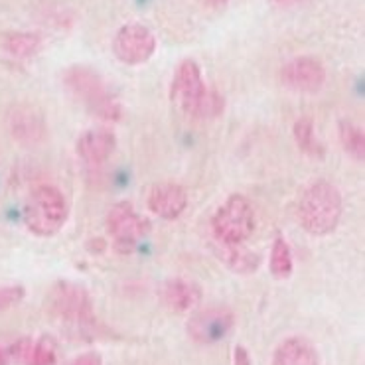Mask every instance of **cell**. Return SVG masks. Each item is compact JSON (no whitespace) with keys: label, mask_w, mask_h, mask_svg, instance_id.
Returning <instances> with one entry per match:
<instances>
[{"label":"cell","mask_w":365,"mask_h":365,"mask_svg":"<svg viewBox=\"0 0 365 365\" xmlns=\"http://www.w3.org/2000/svg\"><path fill=\"white\" fill-rule=\"evenodd\" d=\"M344 202L338 187L328 180H316L298 200V220L310 235H330L338 227Z\"/></svg>","instance_id":"cell-1"},{"label":"cell","mask_w":365,"mask_h":365,"mask_svg":"<svg viewBox=\"0 0 365 365\" xmlns=\"http://www.w3.org/2000/svg\"><path fill=\"white\" fill-rule=\"evenodd\" d=\"M63 83L86 109L103 120H119L123 115L119 99L110 93L101 76L86 66H73L66 71Z\"/></svg>","instance_id":"cell-2"},{"label":"cell","mask_w":365,"mask_h":365,"mask_svg":"<svg viewBox=\"0 0 365 365\" xmlns=\"http://www.w3.org/2000/svg\"><path fill=\"white\" fill-rule=\"evenodd\" d=\"M68 215V200L58 187L38 186L28 197L24 223L38 237H51L66 225Z\"/></svg>","instance_id":"cell-3"},{"label":"cell","mask_w":365,"mask_h":365,"mask_svg":"<svg viewBox=\"0 0 365 365\" xmlns=\"http://www.w3.org/2000/svg\"><path fill=\"white\" fill-rule=\"evenodd\" d=\"M212 230L220 243H245L255 231V210L251 202L241 194L230 195L213 213Z\"/></svg>","instance_id":"cell-4"},{"label":"cell","mask_w":365,"mask_h":365,"mask_svg":"<svg viewBox=\"0 0 365 365\" xmlns=\"http://www.w3.org/2000/svg\"><path fill=\"white\" fill-rule=\"evenodd\" d=\"M50 314L71 328H87L93 322V304L86 289L79 284L61 280L51 287L48 294Z\"/></svg>","instance_id":"cell-5"},{"label":"cell","mask_w":365,"mask_h":365,"mask_svg":"<svg viewBox=\"0 0 365 365\" xmlns=\"http://www.w3.org/2000/svg\"><path fill=\"white\" fill-rule=\"evenodd\" d=\"M113 51L120 63L140 66L146 63L156 51V36L150 28L138 22H130L120 28L113 40Z\"/></svg>","instance_id":"cell-6"},{"label":"cell","mask_w":365,"mask_h":365,"mask_svg":"<svg viewBox=\"0 0 365 365\" xmlns=\"http://www.w3.org/2000/svg\"><path fill=\"white\" fill-rule=\"evenodd\" d=\"M107 230L119 251H133L136 243L150 231V223L138 215L128 202H120L107 213Z\"/></svg>","instance_id":"cell-7"},{"label":"cell","mask_w":365,"mask_h":365,"mask_svg":"<svg viewBox=\"0 0 365 365\" xmlns=\"http://www.w3.org/2000/svg\"><path fill=\"white\" fill-rule=\"evenodd\" d=\"M205 91H207V86L204 83L200 66L194 60L180 61L176 73H174V79H172L170 101L182 113L194 117L195 109H197V105L202 101Z\"/></svg>","instance_id":"cell-8"},{"label":"cell","mask_w":365,"mask_h":365,"mask_svg":"<svg viewBox=\"0 0 365 365\" xmlns=\"http://www.w3.org/2000/svg\"><path fill=\"white\" fill-rule=\"evenodd\" d=\"M235 326V316L225 306H210L204 310H197L187 320V334L197 344H217L221 341L231 328Z\"/></svg>","instance_id":"cell-9"},{"label":"cell","mask_w":365,"mask_h":365,"mask_svg":"<svg viewBox=\"0 0 365 365\" xmlns=\"http://www.w3.org/2000/svg\"><path fill=\"white\" fill-rule=\"evenodd\" d=\"M280 81L298 93H318L326 83V69L312 56H300L280 69Z\"/></svg>","instance_id":"cell-10"},{"label":"cell","mask_w":365,"mask_h":365,"mask_svg":"<svg viewBox=\"0 0 365 365\" xmlns=\"http://www.w3.org/2000/svg\"><path fill=\"white\" fill-rule=\"evenodd\" d=\"M9 130L12 138L24 146H36L46 140L48 125L42 110L34 105H14L9 113Z\"/></svg>","instance_id":"cell-11"},{"label":"cell","mask_w":365,"mask_h":365,"mask_svg":"<svg viewBox=\"0 0 365 365\" xmlns=\"http://www.w3.org/2000/svg\"><path fill=\"white\" fill-rule=\"evenodd\" d=\"M146 205L150 213L158 215L162 220H176L187 207V194L180 184L160 182L150 187Z\"/></svg>","instance_id":"cell-12"},{"label":"cell","mask_w":365,"mask_h":365,"mask_svg":"<svg viewBox=\"0 0 365 365\" xmlns=\"http://www.w3.org/2000/svg\"><path fill=\"white\" fill-rule=\"evenodd\" d=\"M117 148V138L110 130L105 128H91L77 138L76 153L81 160L89 166H97L109 160V156Z\"/></svg>","instance_id":"cell-13"},{"label":"cell","mask_w":365,"mask_h":365,"mask_svg":"<svg viewBox=\"0 0 365 365\" xmlns=\"http://www.w3.org/2000/svg\"><path fill=\"white\" fill-rule=\"evenodd\" d=\"M215 253L220 257V261L230 271L239 272V274H251L261 267V255L247 249L243 243L230 245V243H220L215 241Z\"/></svg>","instance_id":"cell-14"},{"label":"cell","mask_w":365,"mask_h":365,"mask_svg":"<svg viewBox=\"0 0 365 365\" xmlns=\"http://www.w3.org/2000/svg\"><path fill=\"white\" fill-rule=\"evenodd\" d=\"M162 302L172 312H187L200 302V289L194 282L172 279L162 287Z\"/></svg>","instance_id":"cell-15"},{"label":"cell","mask_w":365,"mask_h":365,"mask_svg":"<svg viewBox=\"0 0 365 365\" xmlns=\"http://www.w3.org/2000/svg\"><path fill=\"white\" fill-rule=\"evenodd\" d=\"M318 351L304 338H289L280 344L274 356L272 365H318Z\"/></svg>","instance_id":"cell-16"},{"label":"cell","mask_w":365,"mask_h":365,"mask_svg":"<svg viewBox=\"0 0 365 365\" xmlns=\"http://www.w3.org/2000/svg\"><path fill=\"white\" fill-rule=\"evenodd\" d=\"M40 46H42V38L32 32H14V34L4 36L2 40V48L9 51L10 56L20 58V60L36 56Z\"/></svg>","instance_id":"cell-17"},{"label":"cell","mask_w":365,"mask_h":365,"mask_svg":"<svg viewBox=\"0 0 365 365\" xmlns=\"http://www.w3.org/2000/svg\"><path fill=\"white\" fill-rule=\"evenodd\" d=\"M294 140H297L298 148L306 154V156H312V158H322L324 156V146L316 136L314 125L310 119H300L294 123Z\"/></svg>","instance_id":"cell-18"},{"label":"cell","mask_w":365,"mask_h":365,"mask_svg":"<svg viewBox=\"0 0 365 365\" xmlns=\"http://www.w3.org/2000/svg\"><path fill=\"white\" fill-rule=\"evenodd\" d=\"M338 133H340L341 148L356 160L364 162L365 158V135L364 130L356 127L349 120H340L338 125Z\"/></svg>","instance_id":"cell-19"},{"label":"cell","mask_w":365,"mask_h":365,"mask_svg":"<svg viewBox=\"0 0 365 365\" xmlns=\"http://www.w3.org/2000/svg\"><path fill=\"white\" fill-rule=\"evenodd\" d=\"M269 267H271V272L274 279H289L292 274V253H290L289 243L282 237H279L274 241L271 251V261H269Z\"/></svg>","instance_id":"cell-20"},{"label":"cell","mask_w":365,"mask_h":365,"mask_svg":"<svg viewBox=\"0 0 365 365\" xmlns=\"http://www.w3.org/2000/svg\"><path fill=\"white\" fill-rule=\"evenodd\" d=\"M225 109V101H223V97H221L217 91H213L207 87V91L202 97V101L197 105V109L194 113V119H215V117H220L221 113Z\"/></svg>","instance_id":"cell-21"},{"label":"cell","mask_w":365,"mask_h":365,"mask_svg":"<svg viewBox=\"0 0 365 365\" xmlns=\"http://www.w3.org/2000/svg\"><path fill=\"white\" fill-rule=\"evenodd\" d=\"M58 364V349H56V341L51 338H40L38 341L32 344V354H30V361L28 365H56Z\"/></svg>","instance_id":"cell-22"},{"label":"cell","mask_w":365,"mask_h":365,"mask_svg":"<svg viewBox=\"0 0 365 365\" xmlns=\"http://www.w3.org/2000/svg\"><path fill=\"white\" fill-rule=\"evenodd\" d=\"M24 298V289L20 284L14 287H0V310H6L10 306L18 304Z\"/></svg>","instance_id":"cell-23"},{"label":"cell","mask_w":365,"mask_h":365,"mask_svg":"<svg viewBox=\"0 0 365 365\" xmlns=\"http://www.w3.org/2000/svg\"><path fill=\"white\" fill-rule=\"evenodd\" d=\"M32 344H34L32 340H20L10 348V354H12V357L16 359L18 364L28 365V361H30V354H32Z\"/></svg>","instance_id":"cell-24"},{"label":"cell","mask_w":365,"mask_h":365,"mask_svg":"<svg viewBox=\"0 0 365 365\" xmlns=\"http://www.w3.org/2000/svg\"><path fill=\"white\" fill-rule=\"evenodd\" d=\"M69 365H103V361L99 354L89 351V354H83V356L76 357V359H73Z\"/></svg>","instance_id":"cell-25"},{"label":"cell","mask_w":365,"mask_h":365,"mask_svg":"<svg viewBox=\"0 0 365 365\" xmlns=\"http://www.w3.org/2000/svg\"><path fill=\"white\" fill-rule=\"evenodd\" d=\"M235 365H251V357L247 354V349L243 346L235 348Z\"/></svg>","instance_id":"cell-26"},{"label":"cell","mask_w":365,"mask_h":365,"mask_svg":"<svg viewBox=\"0 0 365 365\" xmlns=\"http://www.w3.org/2000/svg\"><path fill=\"white\" fill-rule=\"evenodd\" d=\"M197 2L210 10H221L227 6V2H230V0H197Z\"/></svg>","instance_id":"cell-27"},{"label":"cell","mask_w":365,"mask_h":365,"mask_svg":"<svg viewBox=\"0 0 365 365\" xmlns=\"http://www.w3.org/2000/svg\"><path fill=\"white\" fill-rule=\"evenodd\" d=\"M308 0H272V4L277 9H292V6H298V4H304Z\"/></svg>","instance_id":"cell-28"},{"label":"cell","mask_w":365,"mask_h":365,"mask_svg":"<svg viewBox=\"0 0 365 365\" xmlns=\"http://www.w3.org/2000/svg\"><path fill=\"white\" fill-rule=\"evenodd\" d=\"M0 365H6V357L2 354V349H0Z\"/></svg>","instance_id":"cell-29"}]
</instances>
